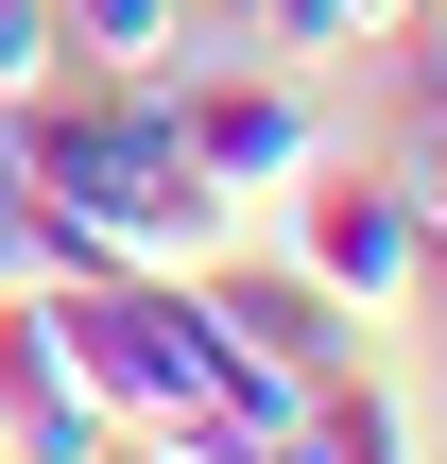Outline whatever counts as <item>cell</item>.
I'll use <instances>...</instances> for the list:
<instances>
[{
  "label": "cell",
  "mask_w": 447,
  "mask_h": 464,
  "mask_svg": "<svg viewBox=\"0 0 447 464\" xmlns=\"http://www.w3.org/2000/svg\"><path fill=\"white\" fill-rule=\"evenodd\" d=\"M69 276H103V258H86V241H69L17 172H0V310H17V293H69Z\"/></svg>",
  "instance_id": "obj_8"
},
{
  "label": "cell",
  "mask_w": 447,
  "mask_h": 464,
  "mask_svg": "<svg viewBox=\"0 0 447 464\" xmlns=\"http://www.w3.org/2000/svg\"><path fill=\"white\" fill-rule=\"evenodd\" d=\"M189 293H207V327H224V344H241L258 379H293V396H310L327 362H362V310H345V293H327L310 258H241V241H224V258H207Z\"/></svg>",
  "instance_id": "obj_4"
},
{
  "label": "cell",
  "mask_w": 447,
  "mask_h": 464,
  "mask_svg": "<svg viewBox=\"0 0 447 464\" xmlns=\"http://www.w3.org/2000/svg\"><path fill=\"white\" fill-rule=\"evenodd\" d=\"M276 207H293V241H276V258H310V276H327L362 327H379V310L431 276V224H413V189H396V172H362V155H310Z\"/></svg>",
  "instance_id": "obj_3"
},
{
  "label": "cell",
  "mask_w": 447,
  "mask_h": 464,
  "mask_svg": "<svg viewBox=\"0 0 447 464\" xmlns=\"http://www.w3.org/2000/svg\"><path fill=\"white\" fill-rule=\"evenodd\" d=\"M413 17V103H447V0H396Z\"/></svg>",
  "instance_id": "obj_10"
},
{
  "label": "cell",
  "mask_w": 447,
  "mask_h": 464,
  "mask_svg": "<svg viewBox=\"0 0 447 464\" xmlns=\"http://www.w3.org/2000/svg\"><path fill=\"white\" fill-rule=\"evenodd\" d=\"M345 17H362V34H396V0H345Z\"/></svg>",
  "instance_id": "obj_12"
},
{
  "label": "cell",
  "mask_w": 447,
  "mask_h": 464,
  "mask_svg": "<svg viewBox=\"0 0 447 464\" xmlns=\"http://www.w3.org/2000/svg\"><path fill=\"white\" fill-rule=\"evenodd\" d=\"M189 34L258 52V69H327V52H362V17H345V0H207Z\"/></svg>",
  "instance_id": "obj_6"
},
{
  "label": "cell",
  "mask_w": 447,
  "mask_h": 464,
  "mask_svg": "<svg viewBox=\"0 0 447 464\" xmlns=\"http://www.w3.org/2000/svg\"><path fill=\"white\" fill-rule=\"evenodd\" d=\"M0 172H17L86 258H121V276H207L224 224H241V207L189 172L172 86H155V69H86V52H52L34 86H0Z\"/></svg>",
  "instance_id": "obj_1"
},
{
  "label": "cell",
  "mask_w": 447,
  "mask_h": 464,
  "mask_svg": "<svg viewBox=\"0 0 447 464\" xmlns=\"http://www.w3.org/2000/svg\"><path fill=\"white\" fill-rule=\"evenodd\" d=\"M0 464H103V396H86V362L52 344V293L0 310Z\"/></svg>",
  "instance_id": "obj_5"
},
{
  "label": "cell",
  "mask_w": 447,
  "mask_h": 464,
  "mask_svg": "<svg viewBox=\"0 0 447 464\" xmlns=\"http://www.w3.org/2000/svg\"><path fill=\"white\" fill-rule=\"evenodd\" d=\"M52 52H86V69H172V52H189V0H52Z\"/></svg>",
  "instance_id": "obj_7"
},
{
  "label": "cell",
  "mask_w": 447,
  "mask_h": 464,
  "mask_svg": "<svg viewBox=\"0 0 447 464\" xmlns=\"http://www.w3.org/2000/svg\"><path fill=\"white\" fill-rule=\"evenodd\" d=\"M431 258H447V224H431Z\"/></svg>",
  "instance_id": "obj_13"
},
{
  "label": "cell",
  "mask_w": 447,
  "mask_h": 464,
  "mask_svg": "<svg viewBox=\"0 0 447 464\" xmlns=\"http://www.w3.org/2000/svg\"><path fill=\"white\" fill-rule=\"evenodd\" d=\"M103 464H189V448H155V430H103Z\"/></svg>",
  "instance_id": "obj_11"
},
{
  "label": "cell",
  "mask_w": 447,
  "mask_h": 464,
  "mask_svg": "<svg viewBox=\"0 0 447 464\" xmlns=\"http://www.w3.org/2000/svg\"><path fill=\"white\" fill-rule=\"evenodd\" d=\"M52 69V0H0V86H34Z\"/></svg>",
  "instance_id": "obj_9"
},
{
  "label": "cell",
  "mask_w": 447,
  "mask_h": 464,
  "mask_svg": "<svg viewBox=\"0 0 447 464\" xmlns=\"http://www.w3.org/2000/svg\"><path fill=\"white\" fill-rule=\"evenodd\" d=\"M155 86H172V138H189V172H207L224 207H276V189L327 155V103H310V69H258V52L189 34Z\"/></svg>",
  "instance_id": "obj_2"
}]
</instances>
